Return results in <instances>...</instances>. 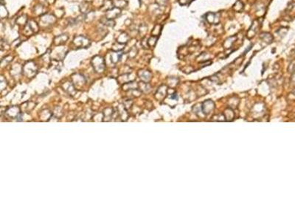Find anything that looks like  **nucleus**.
Returning <instances> with one entry per match:
<instances>
[{
    "instance_id": "1",
    "label": "nucleus",
    "mask_w": 295,
    "mask_h": 221,
    "mask_svg": "<svg viewBox=\"0 0 295 221\" xmlns=\"http://www.w3.org/2000/svg\"><path fill=\"white\" fill-rule=\"evenodd\" d=\"M92 65L94 70L97 73H103L106 69V63L104 59L100 55H96L92 59Z\"/></svg>"
},
{
    "instance_id": "2",
    "label": "nucleus",
    "mask_w": 295,
    "mask_h": 221,
    "mask_svg": "<svg viewBox=\"0 0 295 221\" xmlns=\"http://www.w3.org/2000/svg\"><path fill=\"white\" fill-rule=\"evenodd\" d=\"M39 31V25H38L36 21L33 19H31L28 21L27 25L25 26L24 29V34L27 36L33 35L34 33H36Z\"/></svg>"
},
{
    "instance_id": "3",
    "label": "nucleus",
    "mask_w": 295,
    "mask_h": 221,
    "mask_svg": "<svg viewBox=\"0 0 295 221\" xmlns=\"http://www.w3.org/2000/svg\"><path fill=\"white\" fill-rule=\"evenodd\" d=\"M36 64L33 61H29L26 63L22 67V71L24 75L27 77H33L37 73Z\"/></svg>"
},
{
    "instance_id": "4",
    "label": "nucleus",
    "mask_w": 295,
    "mask_h": 221,
    "mask_svg": "<svg viewBox=\"0 0 295 221\" xmlns=\"http://www.w3.org/2000/svg\"><path fill=\"white\" fill-rule=\"evenodd\" d=\"M73 45L78 48H86L90 45L91 41L87 37L84 35H77L73 41Z\"/></svg>"
},
{
    "instance_id": "5",
    "label": "nucleus",
    "mask_w": 295,
    "mask_h": 221,
    "mask_svg": "<svg viewBox=\"0 0 295 221\" xmlns=\"http://www.w3.org/2000/svg\"><path fill=\"white\" fill-rule=\"evenodd\" d=\"M57 21V17L53 14H49V13H45L42 15L40 18V23L42 27H50V26L54 25Z\"/></svg>"
},
{
    "instance_id": "6",
    "label": "nucleus",
    "mask_w": 295,
    "mask_h": 221,
    "mask_svg": "<svg viewBox=\"0 0 295 221\" xmlns=\"http://www.w3.org/2000/svg\"><path fill=\"white\" fill-rule=\"evenodd\" d=\"M121 15V9L114 7L113 8L106 12V18L108 19L114 20Z\"/></svg>"
},
{
    "instance_id": "7",
    "label": "nucleus",
    "mask_w": 295,
    "mask_h": 221,
    "mask_svg": "<svg viewBox=\"0 0 295 221\" xmlns=\"http://www.w3.org/2000/svg\"><path fill=\"white\" fill-rule=\"evenodd\" d=\"M68 39H69V36H68L67 34H61L57 35V36L54 39V44L56 46H61L64 44H65Z\"/></svg>"
},
{
    "instance_id": "8",
    "label": "nucleus",
    "mask_w": 295,
    "mask_h": 221,
    "mask_svg": "<svg viewBox=\"0 0 295 221\" xmlns=\"http://www.w3.org/2000/svg\"><path fill=\"white\" fill-rule=\"evenodd\" d=\"M130 40H131L130 35H128L127 33H126V32H123V33H121L118 35L117 39V42L123 44H126L129 42Z\"/></svg>"
},
{
    "instance_id": "9",
    "label": "nucleus",
    "mask_w": 295,
    "mask_h": 221,
    "mask_svg": "<svg viewBox=\"0 0 295 221\" xmlns=\"http://www.w3.org/2000/svg\"><path fill=\"white\" fill-rule=\"evenodd\" d=\"M114 7L113 0H103V2L102 6H100V10L102 11L106 12Z\"/></svg>"
},
{
    "instance_id": "10",
    "label": "nucleus",
    "mask_w": 295,
    "mask_h": 221,
    "mask_svg": "<svg viewBox=\"0 0 295 221\" xmlns=\"http://www.w3.org/2000/svg\"><path fill=\"white\" fill-rule=\"evenodd\" d=\"M138 75H139L140 79L145 82H148L151 78V74L147 70H140L138 72Z\"/></svg>"
},
{
    "instance_id": "11",
    "label": "nucleus",
    "mask_w": 295,
    "mask_h": 221,
    "mask_svg": "<svg viewBox=\"0 0 295 221\" xmlns=\"http://www.w3.org/2000/svg\"><path fill=\"white\" fill-rule=\"evenodd\" d=\"M122 56H123V53L121 51L120 52H115L114 51L113 53H112L111 54V61L114 64H116V63L119 62L121 59Z\"/></svg>"
},
{
    "instance_id": "12",
    "label": "nucleus",
    "mask_w": 295,
    "mask_h": 221,
    "mask_svg": "<svg viewBox=\"0 0 295 221\" xmlns=\"http://www.w3.org/2000/svg\"><path fill=\"white\" fill-rule=\"evenodd\" d=\"M34 13L38 16H42L45 14V7L41 4L36 5L34 7Z\"/></svg>"
},
{
    "instance_id": "13",
    "label": "nucleus",
    "mask_w": 295,
    "mask_h": 221,
    "mask_svg": "<svg viewBox=\"0 0 295 221\" xmlns=\"http://www.w3.org/2000/svg\"><path fill=\"white\" fill-rule=\"evenodd\" d=\"M113 4L114 7L123 9L128 5V2L126 0H113Z\"/></svg>"
},
{
    "instance_id": "14",
    "label": "nucleus",
    "mask_w": 295,
    "mask_h": 221,
    "mask_svg": "<svg viewBox=\"0 0 295 221\" xmlns=\"http://www.w3.org/2000/svg\"><path fill=\"white\" fill-rule=\"evenodd\" d=\"M136 86H137V84H136L135 82H131V81H130V82L128 83H124L123 88L125 91H131L136 89Z\"/></svg>"
},
{
    "instance_id": "15",
    "label": "nucleus",
    "mask_w": 295,
    "mask_h": 221,
    "mask_svg": "<svg viewBox=\"0 0 295 221\" xmlns=\"http://www.w3.org/2000/svg\"><path fill=\"white\" fill-rule=\"evenodd\" d=\"M28 21H29V20H28L27 16L21 15V16H19L17 19V24L19 26H24V27H25V26L27 24Z\"/></svg>"
},
{
    "instance_id": "16",
    "label": "nucleus",
    "mask_w": 295,
    "mask_h": 221,
    "mask_svg": "<svg viewBox=\"0 0 295 221\" xmlns=\"http://www.w3.org/2000/svg\"><path fill=\"white\" fill-rule=\"evenodd\" d=\"M100 22H101L102 25L107 26V27H114V25H115V22H114V20L108 19H106V17L100 20Z\"/></svg>"
},
{
    "instance_id": "17",
    "label": "nucleus",
    "mask_w": 295,
    "mask_h": 221,
    "mask_svg": "<svg viewBox=\"0 0 295 221\" xmlns=\"http://www.w3.org/2000/svg\"><path fill=\"white\" fill-rule=\"evenodd\" d=\"M89 2H83V3L81 4V6H80V11H81V12L82 13H83V14H86V13H87L88 11H89Z\"/></svg>"
},
{
    "instance_id": "18",
    "label": "nucleus",
    "mask_w": 295,
    "mask_h": 221,
    "mask_svg": "<svg viewBox=\"0 0 295 221\" xmlns=\"http://www.w3.org/2000/svg\"><path fill=\"white\" fill-rule=\"evenodd\" d=\"M125 46L126 44H123L115 42L113 45H112V50L115 51V52H120L125 48Z\"/></svg>"
},
{
    "instance_id": "19",
    "label": "nucleus",
    "mask_w": 295,
    "mask_h": 221,
    "mask_svg": "<svg viewBox=\"0 0 295 221\" xmlns=\"http://www.w3.org/2000/svg\"><path fill=\"white\" fill-rule=\"evenodd\" d=\"M137 53H138L137 48H136L135 46H134V47H132L131 48L129 49V51H128V58H134L136 56V55H137Z\"/></svg>"
},
{
    "instance_id": "20",
    "label": "nucleus",
    "mask_w": 295,
    "mask_h": 221,
    "mask_svg": "<svg viewBox=\"0 0 295 221\" xmlns=\"http://www.w3.org/2000/svg\"><path fill=\"white\" fill-rule=\"evenodd\" d=\"M162 30V26L160 25H156L155 27H154L153 30H152V35L154 36H159L160 33Z\"/></svg>"
},
{
    "instance_id": "21",
    "label": "nucleus",
    "mask_w": 295,
    "mask_h": 221,
    "mask_svg": "<svg viewBox=\"0 0 295 221\" xmlns=\"http://www.w3.org/2000/svg\"><path fill=\"white\" fill-rule=\"evenodd\" d=\"M157 40H158V36H154V35L150 36L149 39H148V45H149V47H154L156 44V41H157Z\"/></svg>"
},
{
    "instance_id": "22",
    "label": "nucleus",
    "mask_w": 295,
    "mask_h": 221,
    "mask_svg": "<svg viewBox=\"0 0 295 221\" xmlns=\"http://www.w3.org/2000/svg\"><path fill=\"white\" fill-rule=\"evenodd\" d=\"M95 16V14L94 13V12L90 11V12H88L87 13H86L84 19H85L86 21H92V20L94 19Z\"/></svg>"
},
{
    "instance_id": "23",
    "label": "nucleus",
    "mask_w": 295,
    "mask_h": 221,
    "mask_svg": "<svg viewBox=\"0 0 295 221\" xmlns=\"http://www.w3.org/2000/svg\"><path fill=\"white\" fill-rule=\"evenodd\" d=\"M148 31V27L147 26L145 25H142L140 27L139 30H138V32H139V34L141 35V36H145V35L146 34Z\"/></svg>"
},
{
    "instance_id": "24",
    "label": "nucleus",
    "mask_w": 295,
    "mask_h": 221,
    "mask_svg": "<svg viewBox=\"0 0 295 221\" xmlns=\"http://www.w3.org/2000/svg\"><path fill=\"white\" fill-rule=\"evenodd\" d=\"M141 45L143 47V48H148L149 45H148V39H146L145 37H144L142 40Z\"/></svg>"
},
{
    "instance_id": "25",
    "label": "nucleus",
    "mask_w": 295,
    "mask_h": 221,
    "mask_svg": "<svg viewBox=\"0 0 295 221\" xmlns=\"http://www.w3.org/2000/svg\"><path fill=\"white\" fill-rule=\"evenodd\" d=\"M167 1H168V0H156V3H157L158 5H160V6H164V5H165L166 3H167Z\"/></svg>"
},
{
    "instance_id": "26",
    "label": "nucleus",
    "mask_w": 295,
    "mask_h": 221,
    "mask_svg": "<svg viewBox=\"0 0 295 221\" xmlns=\"http://www.w3.org/2000/svg\"><path fill=\"white\" fill-rule=\"evenodd\" d=\"M55 0H47V2L48 4H53L55 2Z\"/></svg>"
},
{
    "instance_id": "27",
    "label": "nucleus",
    "mask_w": 295,
    "mask_h": 221,
    "mask_svg": "<svg viewBox=\"0 0 295 221\" xmlns=\"http://www.w3.org/2000/svg\"><path fill=\"white\" fill-rule=\"evenodd\" d=\"M292 82L293 83H294V84L295 85V75H294L292 76Z\"/></svg>"
}]
</instances>
